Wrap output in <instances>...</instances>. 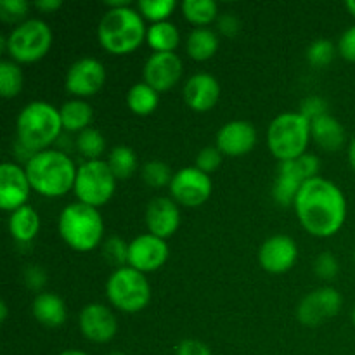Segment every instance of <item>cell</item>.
<instances>
[{
    "mask_svg": "<svg viewBox=\"0 0 355 355\" xmlns=\"http://www.w3.org/2000/svg\"><path fill=\"white\" fill-rule=\"evenodd\" d=\"M293 205L305 231L319 238L336 234L347 217L343 193L335 184L319 175L302 186Z\"/></svg>",
    "mask_w": 355,
    "mask_h": 355,
    "instance_id": "6da1fadb",
    "label": "cell"
},
{
    "mask_svg": "<svg viewBox=\"0 0 355 355\" xmlns=\"http://www.w3.org/2000/svg\"><path fill=\"white\" fill-rule=\"evenodd\" d=\"M31 187L42 196H64L75 187L76 172L75 163L66 153L58 149L38 151L24 166Z\"/></svg>",
    "mask_w": 355,
    "mask_h": 355,
    "instance_id": "7a4b0ae2",
    "label": "cell"
},
{
    "mask_svg": "<svg viewBox=\"0 0 355 355\" xmlns=\"http://www.w3.org/2000/svg\"><path fill=\"white\" fill-rule=\"evenodd\" d=\"M148 35L141 14L132 7H118L104 12L97 28L101 45L111 54L135 51Z\"/></svg>",
    "mask_w": 355,
    "mask_h": 355,
    "instance_id": "3957f363",
    "label": "cell"
},
{
    "mask_svg": "<svg viewBox=\"0 0 355 355\" xmlns=\"http://www.w3.org/2000/svg\"><path fill=\"white\" fill-rule=\"evenodd\" d=\"M17 139L33 153L44 151L62 130L61 113L52 104L33 101L17 116Z\"/></svg>",
    "mask_w": 355,
    "mask_h": 355,
    "instance_id": "277c9868",
    "label": "cell"
},
{
    "mask_svg": "<svg viewBox=\"0 0 355 355\" xmlns=\"http://www.w3.org/2000/svg\"><path fill=\"white\" fill-rule=\"evenodd\" d=\"M59 234L71 248L90 252L99 245L104 234L103 217L97 208L76 201L59 215Z\"/></svg>",
    "mask_w": 355,
    "mask_h": 355,
    "instance_id": "5b68a950",
    "label": "cell"
},
{
    "mask_svg": "<svg viewBox=\"0 0 355 355\" xmlns=\"http://www.w3.org/2000/svg\"><path fill=\"white\" fill-rule=\"evenodd\" d=\"M311 137V121L304 114L283 113L270 121L267 144L277 159L290 162L305 155Z\"/></svg>",
    "mask_w": 355,
    "mask_h": 355,
    "instance_id": "8992f818",
    "label": "cell"
},
{
    "mask_svg": "<svg viewBox=\"0 0 355 355\" xmlns=\"http://www.w3.org/2000/svg\"><path fill=\"white\" fill-rule=\"evenodd\" d=\"M107 300L123 312H139L151 300V288L141 270L130 266L116 269L106 283Z\"/></svg>",
    "mask_w": 355,
    "mask_h": 355,
    "instance_id": "52a82bcc",
    "label": "cell"
},
{
    "mask_svg": "<svg viewBox=\"0 0 355 355\" xmlns=\"http://www.w3.org/2000/svg\"><path fill=\"white\" fill-rule=\"evenodd\" d=\"M52 44V31L45 21L26 19L17 24L6 40V49L17 62H35L44 58Z\"/></svg>",
    "mask_w": 355,
    "mask_h": 355,
    "instance_id": "ba28073f",
    "label": "cell"
},
{
    "mask_svg": "<svg viewBox=\"0 0 355 355\" xmlns=\"http://www.w3.org/2000/svg\"><path fill=\"white\" fill-rule=\"evenodd\" d=\"M114 187H116V177L107 162L92 159L78 166L73 189L78 201L97 208L111 200Z\"/></svg>",
    "mask_w": 355,
    "mask_h": 355,
    "instance_id": "9c48e42d",
    "label": "cell"
},
{
    "mask_svg": "<svg viewBox=\"0 0 355 355\" xmlns=\"http://www.w3.org/2000/svg\"><path fill=\"white\" fill-rule=\"evenodd\" d=\"M170 193L184 207H200L210 198L211 180L196 166H186L173 175Z\"/></svg>",
    "mask_w": 355,
    "mask_h": 355,
    "instance_id": "30bf717a",
    "label": "cell"
},
{
    "mask_svg": "<svg viewBox=\"0 0 355 355\" xmlns=\"http://www.w3.org/2000/svg\"><path fill=\"white\" fill-rule=\"evenodd\" d=\"M342 309V295L335 288H319L298 305V321L305 326H319L335 318Z\"/></svg>",
    "mask_w": 355,
    "mask_h": 355,
    "instance_id": "8fae6325",
    "label": "cell"
},
{
    "mask_svg": "<svg viewBox=\"0 0 355 355\" xmlns=\"http://www.w3.org/2000/svg\"><path fill=\"white\" fill-rule=\"evenodd\" d=\"M168 259V245L155 234H141L128 245V263L144 272L159 269Z\"/></svg>",
    "mask_w": 355,
    "mask_h": 355,
    "instance_id": "7c38bea8",
    "label": "cell"
},
{
    "mask_svg": "<svg viewBox=\"0 0 355 355\" xmlns=\"http://www.w3.org/2000/svg\"><path fill=\"white\" fill-rule=\"evenodd\" d=\"M31 184L26 170L16 163L6 162L0 166V207L6 211H14L24 207L30 196Z\"/></svg>",
    "mask_w": 355,
    "mask_h": 355,
    "instance_id": "4fadbf2b",
    "label": "cell"
},
{
    "mask_svg": "<svg viewBox=\"0 0 355 355\" xmlns=\"http://www.w3.org/2000/svg\"><path fill=\"white\" fill-rule=\"evenodd\" d=\"M106 80V69L96 58H82L69 66L66 73V89L75 96H92Z\"/></svg>",
    "mask_w": 355,
    "mask_h": 355,
    "instance_id": "5bb4252c",
    "label": "cell"
},
{
    "mask_svg": "<svg viewBox=\"0 0 355 355\" xmlns=\"http://www.w3.org/2000/svg\"><path fill=\"white\" fill-rule=\"evenodd\" d=\"M182 76V61L175 52H155L144 64V82L158 92L168 90Z\"/></svg>",
    "mask_w": 355,
    "mask_h": 355,
    "instance_id": "9a60e30c",
    "label": "cell"
},
{
    "mask_svg": "<svg viewBox=\"0 0 355 355\" xmlns=\"http://www.w3.org/2000/svg\"><path fill=\"white\" fill-rule=\"evenodd\" d=\"M80 331L85 338L96 343H106L116 335V318L103 304H89L80 312Z\"/></svg>",
    "mask_w": 355,
    "mask_h": 355,
    "instance_id": "2e32d148",
    "label": "cell"
},
{
    "mask_svg": "<svg viewBox=\"0 0 355 355\" xmlns=\"http://www.w3.org/2000/svg\"><path fill=\"white\" fill-rule=\"evenodd\" d=\"M298 257L297 243L286 234H277L267 239L259 252V262L267 272L281 274L295 266Z\"/></svg>",
    "mask_w": 355,
    "mask_h": 355,
    "instance_id": "e0dca14e",
    "label": "cell"
},
{
    "mask_svg": "<svg viewBox=\"0 0 355 355\" xmlns=\"http://www.w3.org/2000/svg\"><path fill=\"white\" fill-rule=\"evenodd\" d=\"M257 144V130L250 121L232 120L217 132V148L222 155L243 156Z\"/></svg>",
    "mask_w": 355,
    "mask_h": 355,
    "instance_id": "ac0fdd59",
    "label": "cell"
},
{
    "mask_svg": "<svg viewBox=\"0 0 355 355\" xmlns=\"http://www.w3.org/2000/svg\"><path fill=\"white\" fill-rule=\"evenodd\" d=\"M146 222L151 234L162 239L170 238L180 225L179 207L170 198H155L149 201L148 210H146Z\"/></svg>",
    "mask_w": 355,
    "mask_h": 355,
    "instance_id": "d6986e66",
    "label": "cell"
},
{
    "mask_svg": "<svg viewBox=\"0 0 355 355\" xmlns=\"http://www.w3.org/2000/svg\"><path fill=\"white\" fill-rule=\"evenodd\" d=\"M220 97L218 80L210 73H196L187 80L184 87V99L194 111H208L217 104Z\"/></svg>",
    "mask_w": 355,
    "mask_h": 355,
    "instance_id": "ffe728a7",
    "label": "cell"
},
{
    "mask_svg": "<svg viewBox=\"0 0 355 355\" xmlns=\"http://www.w3.org/2000/svg\"><path fill=\"white\" fill-rule=\"evenodd\" d=\"M311 135L324 151H338L345 144V128L331 114H322L311 121Z\"/></svg>",
    "mask_w": 355,
    "mask_h": 355,
    "instance_id": "44dd1931",
    "label": "cell"
},
{
    "mask_svg": "<svg viewBox=\"0 0 355 355\" xmlns=\"http://www.w3.org/2000/svg\"><path fill=\"white\" fill-rule=\"evenodd\" d=\"M33 315L38 322L49 326V328H58L66 321V305L58 295L54 293H38L33 300Z\"/></svg>",
    "mask_w": 355,
    "mask_h": 355,
    "instance_id": "7402d4cb",
    "label": "cell"
},
{
    "mask_svg": "<svg viewBox=\"0 0 355 355\" xmlns=\"http://www.w3.org/2000/svg\"><path fill=\"white\" fill-rule=\"evenodd\" d=\"M38 229H40V217L30 205H24L10 214L9 231L16 241L30 243L38 234Z\"/></svg>",
    "mask_w": 355,
    "mask_h": 355,
    "instance_id": "603a6c76",
    "label": "cell"
},
{
    "mask_svg": "<svg viewBox=\"0 0 355 355\" xmlns=\"http://www.w3.org/2000/svg\"><path fill=\"white\" fill-rule=\"evenodd\" d=\"M59 113H61L62 128L69 132H83L85 128H89L94 116L90 104L82 99H73L64 103L61 110H59Z\"/></svg>",
    "mask_w": 355,
    "mask_h": 355,
    "instance_id": "cb8c5ba5",
    "label": "cell"
},
{
    "mask_svg": "<svg viewBox=\"0 0 355 355\" xmlns=\"http://www.w3.org/2000/svg\"><path fill=\"white\" fill-rule=\"evenodd\" d=\"M187 54L196 61H207L217 52L218 37L210 28H194L187 37Z\"/></svg>",
    "mask_w": 355,
    "mask_h": 355,
    "instance_id": "d4e9b609",
    "label": "cell"
},
{
    "mask_svg": "<svg viewBox=\"0 0 355 355\" xmlns=\"http://www.w3.org/2000/svg\"><path fill=\"white\" fill-rule=\"evenodd\" d=\"M146 38L149 47L155 49L156 52H173L180 42V33L173 23L162 21V23H153L151 28H148Z\"/></svg>",
    "mask_w": 355,
    "mask_h": 355,
    "instance_id": "484cf974",
    "label": "cell"
},
{
    "mask_svg": "<svg viewBox=\"0 0 355 355\" xmlns=\"http://www.w3.org/2000/svg\"><path fill=\"white\" fill-rule=\"evenodd\" d=\"M158 90L149 87L146 82L132 85L127 94L128 107H130L135 114H141V116L151 114L153 111L156 110V106H158Z\"/></svg>",
    "mask_w": 355,
    "mask_h": 355,
    "instance_id": "4316f807",
    "label": "cell"
},
{
    "mask_svg": "<svg viewBox=\"0 0 355 355\" xmlns=\"http://www.w3.org/2000/svg\"><path fill=\"white\" fill-rule=\"evenodd\" d=\"M319 166H321V162H319L318 156L302 155L300 158L290 159V162H281L279 172L290 173V175L307 182V180L318 177Z\"/></svg>",
    "mask_w": 355,
    "mask_h": 355,
    "instance_id": "83f0119b",
    "label": "cell"
},
{
    "mask_svg": "<svg viewBox=\"0 0 355 355\" xmlns=\"http://www.w3.org/2000/svg\"><path fill=\"white\" fill-rule=\"evenodd\" d=\"M107 165L111 166L116 179H128L137 168V156H135L134 149L128 146H116L110 153Z\"/></svg>",
    "mask_w": 355,
    "mask_h": 355,
    "instance_id": "f1b7e54d",
    "label": "cell"
},
{
    "mask_svg": "<svg viewBox=\"0 0 355 355\" xmlns=\"http://www.w3.org/2000/svg\"><path fill=\"white\" fill-rule=\"evenodd\" d=\"M182 12L191 23L203 26L217 17L218 6L214 0H184Z\"/></svg>",
    "mask_w": 355,
    "mask_h": 355,
    "instance_id": "f546056e",
    "label": "cell"
},
{
    "mask_svg": "<svg viewBox=\"0 0 355 355\" xmlns=\"http://www.w3.org/2000/svg\"><path fill=\"white\" fill-rule=\"evenodd\" d=\"M304 184V180L297 179V177L290 175V173L277 172L276 182H274L272 187V196L276 203L281 205V207H288V205L295 203L298 191L302 189Z\"/></svg>",
    "mask_w": 355,
    "mask_h": 355,
    "instance_id": "4dcf8cb0",
    "label": "cell"
},
{
    "mask_svg": "<svg viewBox=\"0 0 355 355\" xmlns=\"http://www.w3.org/2000/svg\"><path fill=\"white\" fill-rule=\"evenodd\" d=\"M23 89V71L14 61L0 62V94L6 99L17 96Z\"/></svg>",
    "mask_w": 355,
    "mask_h": 355,
    "instance_id": "1f68e13d",
    "label": "cell"
},
{
    "mask_svg": "<svg viewBox=\"0 0 355 355\" xmlns=\"http://www.w3.org/2000/svg\"><path fill=\"white\" fill-rule=\"evenodd\" d=\"M76 149L80 151V155L85 156L89 162L92 159H99V156L103 155L104 149H106V139L96 128H85L83 132H80L78 137H76Z\"/></svg>",
    "mask_w": 355,
    "mask_h": 355,
    "instance_id": "d6a6232c",
    "label": "cell"
},
{
    "mask_svg": "<svg viewBox=\"0 0 355 355\" xmlns=\"http://www.w3.org/2000/svg\"><path fill=\"white\" fill-rule=\"evenodd\" d=\"M177 7L175 0H139V12L153 23H162Z\"/></svg>",
    "mask_w": 355,
    "mask_h": 355,
    "instance_id": "836d02e7",
    "label": "cell"
},
{
    "mask_svg": "<svg viewBox=\"0 0 355 355\" xmlns=\"http://www.w3.org/2000/svg\"><path fill=\"white\" fill-rule=\"evenodd\" d=\"M142 179L149 187H163L172 182L173 175L170 173V168L166 163L159 162V159H153L142 166Z\"/></svg>",
    "mask_w": 355,
    "mask_h": 355,
    "instance_id": "e575fe53",
    "label": "cell"
},
{
    "mask_svg": "<svg viewBox=\"0 0 355 355\" xmlns=\"http://www.w3.org/2000/svg\"><path fill=\"white\" fill-rule=\"evenodd\" d=\"M103 255L107 260V263L118 267H125V263H128V245H125V241L118 236H111L106 239L103 246Z\"/></svg>",
    "mask_w": 355,
    "mask_h": 355,
    "instance_id": "d590c367",
    "label": "cell"
},
{
    "mask_svg": "<svg viewBox=\"0 0 355 355\" xmlns=\"http://www.w3.org/2000/svg\"><path fill=\"white\" fill-rule=\"evenodd\" d=\"M333 58H335V47H333V42L328 40V38H319V40L312 42L307 51L309 62L315 68L328 66L333 61Z\"/></svg>",
    "mask_w": 355,
    "mask_h": 355,
    "instance_id": "8d00e7d4",
    "label": "cell"
},
{
    "mask_svg": "<svg viewBox=\"0 0 355 355\" xmlns=\"http://www.w3.org/2000/svg\"><path fill=\"white\" fill-rule=\"evenodd\" d=\"M222 162V153L217 146H207V148L201 149L196 156V168H200L201 172L210 173L215 172L218 168Z\"/></svg>",
    "mask_w": 355,
    "mask_h": 355,
    "instance_id": "74e56055",
    "label": "cell"
},
{
    "mask_svg": "<svg viewBox=\"0 0 355 355\" xmlns=\"http://www.w3.org/2000/svg\"><path fill=\"white\" fill-rule=\"evenodd\" d=\"M28 9H30V6L24 0H2L0 2V17L3 21L12 23V21L23 19L28 14Z\"/></svg>",
    "mask_w": 355,
    "mask_h": 355,
    "instance_id": "f35d334b",
    "label": "cell"
},
{
    "mask_svg": "<svg viewBox=\"0 0 355 355\" xmlns=\"http://www.w3.org/2000/svg\"><path fill=\"white\" fill-rule=\"evenodd\" d=\"M338 260L331 253H322L315 259L314 270L319 277L322 279H335L336 274H338Z\"/></svg>",
    "mask_w": 355,
    "mask_h": 355,
    "instance_id": "ab89813d",
    "label": "cell"
},
{
    "mask_svg": "<svg viewBox=\"0 0 355 355\" xmlns=\"http://www.w3.org/2000/svg\"><path fill=\"white\" fill-rule=\"evenodd\" d=\"M326 107L328 106H326L324 99H321V97L318 96H311L307 97V99L302 101L300 114H304L309 121H312L315 120V118L322 116V114H328L326 113Z\"/></svg>",
    "mask_w": 355,
    "mask_h": 355,
    "instance_id": "60d3db41",
    "label": "cell"
},
{
    "mask_svg": "<svg viewBox=\"0 0 355 355\" xmlns=\"http://www.w3.org/2000/svg\"><path fill=\"white\" fill-rule=\"evenodd\" d=\"M338 51L347 61L355 62V26H350L349 30L343 31L338 40Z\"/></svg>",
    "mask_w": 355,
    "mask_h": 355,
    "instance_id": "b9f144b4",
    "label": "cell"
},
{
    "mask_svg": "<svg viewBox=\"0 0 355 355\" xmlns=\"http://www.w3.org/2000/svg\"><path fill=\"white\" fill-rule=\"evenodd\" d=\"M175 355H211V352L200 340H184L177 347Z\"/></svg>",
    "mask_w": 355,
    "mask_h": 355,
    "instance_id": "7bdbcfd3",
    "label": "cell"
},
{
    "mask_svg": "<svg viewBox=\"0 0 355 355\" xmlns=\"http://www.w3.org/2000/svg\"><path fill=\"white\" fill-rule=\"evenodd\" d=\"M24 281H26L31 290H40L45 281H47V277H45V272L40 267H28L26 272H24Z\"/></svg>",
    "mask_w": 355,
    "mask_h": 355,
    "instance_id": "ee69618b",
    "label": "cell"
},
{
    "mask_svg": "<svg viewBox=\"0 0 355 355\" xmlns=\"http://www.w3.org/2000/svg\"><path fill=\"white\" fill-rule=\"evenodd\" d=\"M218 30L224 35H227V37H232V35H236L239 31V19L231 12L222 14L218 17Z\"/></svg>",
    "mask_w": 355,
    "mask_h": 355,
    "instance_id": "f6af8a7d",
    "label": "cell"
},
{
    "mask_svg": "<svg viewBox=\"0 0 355 355\" xmlns=\"http://www.w3.org/2000/svg\"><path fill=\"white\" fill-rule=\"evenodd\" d=\"M35 6L44 10V12H52V10L59 9L62 6V0H37Z\"/></svg>",
    "mask_w": 355,
    "mask_h": 355,
    "instance_id": "bcb514c9",
    "label": "cell"
},
{
    "mask_svg": "<svg viewBox=\"0 0 355 355\" xmlns=\"http://www.w3.org/2000/svg\"><path fill=\"white\" fill-rule=\"evenodd\" d=\"M349 162H350V166H352L355 172V137L352 139V142H350L349 146Z\"/></svg>",
    "mask_w": 355,
    "mask_h": 355,
    "instance_id": "7dc6e473",
    "label": "cell"
},
{
    "mask_svg": "<svg viewBox=\"0 0 355 355\" xmlns=\"http://www.w3.org/2000/svg\"><path fill=\"white\" fill-rule=\"evenodd\" d=\"M0 311H2V315H0V321L6 322V319H7V304H6V302H2V304H0Z\"/></svg>",
    "mask_w": 355,
    "mask_h": 355,
    "instance_id": "c3c4849f",
    "label": "cell"
},
{
    "mask_svg": "<svg viewBox=\"0 0 355 355\" xmlns=\"http://www.w3.org/2000/svg\"><path fill=\"white\" fill-rule=\"evenodd\" d=\"M345 6H347V9L350 10V14L355 17V0H347Z\"/></svg>",
    "mask_w": 355,
    "mask_h": 355,
    "instance_id": "681fc988",
    "label": "cell"
},
{
    "mask_svg": "<svg viewBox=\"0 0 355 355\" xmlns=\"http://www.w3.org/2000/svg\"><path fill=\"white\" fill-rule=\"evenodd\" d=\"M59 355H89V354L82 352V350H64V352H61Z\"/></svg>",
    "mask_w": 355,
    "mask_h": 355,
    "instance_id": "f907efd6",
    "label": "cell"
},
{
    "mask_svg": "<svg viewBox=\"0 0 355 355\" xmlns=\"http://www.w3.org/2000/svg\"><path fill=\"white\" fill-rule=\"evenodd\" d=\"M352 321H354V326H355V307H354V311H352Z\"/></svg>",
    "mask_w": 355,
    "mask_h": 355,
    "instance_id": "816d5d0a",
    "label": "cell"
},
{
    "mask_svg": "<svg viewBox=\"0 0 355 355\" xmlns=\"http://www.w3.org/2000/svg\"><path fill=\"white\" fill-rule=\"evenodd\" d=\"M107 355H125V354H121V352H111V354H107Z\"/></svg>",
    "mask_w": 355,
    "mask_h": 355,
    "instance_id": "f5cc1de1",
    "label": "cell"
},
{
    "mask_svg": "<svg viewBox=\"0 0 355 355\" xmlns=\"http://www.w3.org/2000/svg\"><path fill=\"white\" fill-rule=\"evenodd\" d=\"M354 260H355V253H354Z\"/></svg>",
    "mask_w": 355,
    "mask_h": 355,
    "instance_id": "db71d44e",
    "label": "cell"
}]
</instances>
